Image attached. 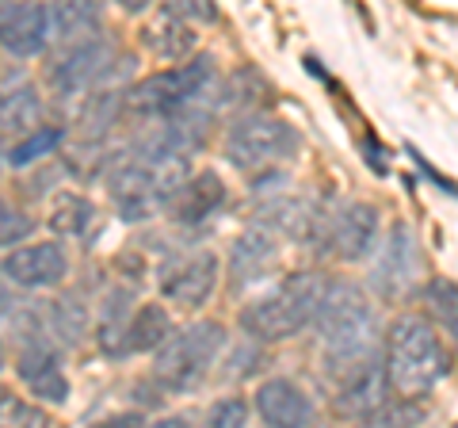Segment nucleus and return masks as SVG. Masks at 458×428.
<instances>
[{
    "label": "nucleus",
    "instance_id": "nucleus-17",
    "mask_svg": "<svg viewBox=\"0 0 458 428\" xmlns=\"http://www.w3.org/2000/svg\"><path fill=\"white\" fill-rule=\"evenodd\" d=\"M225 203V184L218 173H210V168H203V173H191L188 180L180 184V192L168 199V218L180 222V226H199L207 222L210 214H218Z\"/></svg>",
    "mask_w": 458,
    "mask_h": 428
},
{
    "label": "nucleus",
    "instance_id": "nucleus-8",
    "mask_svg": "<svg viewBox=\"0 0 458 428\" xmlns=\"http://www.w3.org/2000/svg\"><path fill=\"white\" fill-rule=\"evenodd\" d=\"M333 375H336L333 409L344 421H370L382 409L386 390H394L382 355H367V360L340 367V371H333Z\"/></svg>",
    "mask_w": 458,
    "mask_h": 428
},
{
    "label": "nucleus",
    "instance_id": "nucleus-10",
    "mask_svg": "<svg viewBox=\"0 0 458 428\" xmlns=\"http://www.w3.org/2000/svg\"><path fill=\"white\" fill-rule=\"evenodd\" d=\"M0 268L23 291H50L65 283L69 256L62 249V241H31V245H12Z\"/></svg>",
    "mask_w": 458,
    "mask_h": 428
},
{
    "label": "nucleus",
    "instance_id": "nucleus-20",
    "mask_svg": "<svg viewBox=\"0 0 458 428\" xmlns=\"http://www.w3.org/2000/svg\"><path fill=\"white\" fill-rule=\"evenodd\" d=\"M99 20H104V0H50V27L62 47L96 39Z\"/></svg>",
    "mask_w": 458,
    "mask_h": 428
},
{
    "label": "nucleus",
    "instance_id": "nucleus-34",
    "mask_svg": "<svg viewBox=\"0 0 458 428\" xmlns=\"http://www.w3.org/2000/svg\"><path fill=\"white\" fill-rule=\"evenodd\" d=\"M149 4H153V0H114V8L126 12V16H141Z\"/></svg>",
    "mask_w": 458,
    "mask_h": 428
},
{
    "label": "nucleus",
    "instance_id": "nucleus-36",
    "mask_svg": "<svg viewBox=\"0 0 458 428\" xmlns=\"http://www.w3.org/2000/svg\"><path fill=\"white\" fill-rule=\"evenodd\" d=\"M447 333H451V337H454V340H458V321H454V325H451V330H447Z\"/></svg>",
    "mask_w": 458,
    "mask_h": 428
},
{
    "label": "nucleus",
    "instance_id": "nucleus-33",
    "mask_svg": "<svg viewBox=\"0 0 458 428\" xmlns=\"http://www.w3.org/2000/svg\"><path fill=\"white\" fill-rule=\"evenodd\" d=\"M12 287H16V283H12L4 276V268H0V318H12V313L20 310V303H23V298L12 295Z\"/></svg>",
    "mask_w": 458,
    "mask_h": 428
},
{
    "label": "nucleus",
    "instance_id": "nucleus-3",
    "mask_svg": "<svg viewBox=\"0 0 458 428\" xmlns=\"http://www.w3.org/2000/svg\"><path fill=\"white\" fill-rule=\"evenodd\" d=\"M386 375L397 394H412L420 398L447 375L451 355L443 348V340L436 333L432 318L420 313H401L394 325L386 330Z\"/></svg>",
    "mask_w": 458,
    "mask_h": 428
},
{
    "label": "nucleus",
    "instance_id": "nucleus-29",
    "mask_svg": "<svg viewBox=\"0 0 458 428\" xmlns=\"http://www.w3.org/2000/svg\"><path fill=\"white\" fill-rule=\"evenodd\" d=\"M35 234V218L27 210H20L16 203L0 199V249H12Z\"/></svg>",
    "mask_w": 458,
    "mask_h": 428
},
{
    "label": "nucleus",
    "instance_id": "nucleus-26",
    "mask_svg": "<svg viewBox=\"0 0 458 428\" xmlns=\"http://www.w3.org/2000/svg\"><path fill=\"white\" fill-rule=\"evenodd\" d=\"M50 330L57 340H65V345H81V337L89 333V310H84L81 298L73 295H65V298H57V303L50 306Z\"/></svg>",
    "mask_w": 458,
    "mask_h": 428
},
{
    "label": "nucleus",
    "instance_id": "nucleus-4",
    "mask_svg": "<svg viewBox=\"0 0 458 428\" xmlns=\"http://www.w3.org/2000/svg\"><path fill=\"white\" fill-rule=\"evenodd\" d=\"M225 345L229 333L222 321H191L183 330H172V337L153 355V379L161 382V390L191 394L207 382Z\"/></svg>",
    "mask_w": 458,
    "mask_h": 428
},
{
    "label": "nucleus",
    "instance_id": "nucleus-11",
    "mask_svg": "<svg viewBox=\"0 0 458 428\" xmlns=\"http://www.w3.org/2000/svg\"><path fill=\"white\" fill-rule=\"evenodd\" d=\"M107 65H111V42L104 35L84 39V42H69V47L47 65V84L57 96H77L104 77Z\"/></svg>",
    "mask_w": 458,
    "mask_h": 428
},
{
    "label": "nucleus",
    "instance_id": "nucleus-24",
    "mask_svg": "<svg viewBox=\"0 0 458 428\" xmlns=\"http://www.w3.org/2000/svg\"><path fill=\"white\" fill-rule=\"evenodd\" d=\"M96 222V207L84 195H62L50 210V230L62 237H84Z\"/></svg>",
    "mask_w": 458,
    "mask_h": 428
},
{
    "label": "nucleus",
    "instance_id": "nucleus-22",
    "mask_svg": "<svg viewBox=\"0 0 458 428\" xmlns=\"http://www.w3.org/2000/svg\"><path fill=\"white\" fill-rule=\"evenodd\" d=\"M134 291L131 287H114L104 298V313H99V348L111 352V355H126V330H131V318H134Z\"/></svg>",
    "mask_w": 458,
    "mask_h": 428
},
{
    "label": "nucleus",
    "instance_id": "nucleus-14",
    "mask_svg": "<svg viewBox=\"0 0 458 428\" xmlns=\"http://www.w3.org/2000/svg\"><path fill=\"white\" fill-rule=\"evenodd\" d=\"M218 272H222L218 256H214L210 249H199L191 256H183V261H176L172 268H165L161 295L172 306L199 310L214 295V287H218Z\"/></svg>",
    "mask_w": 458,
    "mask_h": 428
},
{
    "label": "nucleus",
    "instance_id": "nucleus-18",
    "mask_svg": "<svg viewBox=\"0 0 458 428\" xmlns=\"http://www.w3.org/2000/svg\"><path fill=\"white\" fill-rule=\"evenodd\" d=\"M260 226L276 230L279 237L291 241H313L321 230V207H313L302 195H276L260 203Z\"/></svg>",
    "mask_w": 458,
    "mask_h": 428
},
{
    "label": "nucleus",
    "instance_id": "nucleus-27",
    "mask_svg": "<svg viewBox=\"0 0 458 428\" xmlns=\"http://www.w3.org/2000/svg\"><path fill=\"white\" fill-rule=\"evenodd\" d=\"M424 310L436 321V330H451L458 321V283L451 279H428L424 283Z\"/></svg>",
    "mask_w": 458,
    "mask_h": 428
},
{
    "label": "nucleus",
    "instance_id": "nucleus-1",
    "mask_svg": "<svg viewBox=\"0 0 458 428\" xmlns=\"http://www.w3.org/2000/svg\"><path fill=\"white\" fill-rule=\"evenodd\" d=\"M313 330H318L325 364L333 371L360 364L367 355H378V340H382L378 310L367 298V291L348 279H325Z\"/></svg>",
    "mask_w": 458,
    "mask_h": 428
},
{
    "label": "nucleus",
    "instance_id": "nucleus-15",
    "mask_svg": "<svg viewBox=\"0 0 458 428\" xmlns=\"http://www.w3.org/2000/svg\"><path fill=\"white\" fill-rule=\"evenodd\" d=\"M279 261H283L279 234L267 230V226H252V230L237 234L233 245H229V283H233V287L260 283L276 272Z\"/></svg>",
    "mask_w": 458,
    "mask_h": 428
},
{
    "label": "nucleus",
    "instance_id": "nucleus-23",
    "mask_svg": "<svg viewBox=\"0 0 458 428\" xmlns=\"http://www.w3.org/2000/svg\"><path fill=\"white\" fill-rule=\"evenodd\" d=\"M172 337V313L161 303H146L134 310L126 330V355L131 352H157Z\"/></svg>",
    "mask_w": 458,
    "mask_h": 428
},
{
    "label": "nucleus",
    "instance_id": "nucleus-19",
    "mask_svg": "<svg viewBox=\"0 0 458 428\" xmlns=\"http://www.w3.org/2000/svg\"><path fill=\"white\" fill-rule=\"evenodd\" d=\"M42 96L35 84H8L0 89V134L4 138H23L42 126Z\"/></svg>",
    "mask_w": 458,
    "mask_h": 428
},
{
    "label": "nucleus",
    "instance_id": "nucleus-6",
    "mask_svg": "<svg viewBox=\"0 0 458 428\" xmlns=\"http://www.w3.org/2000/svg\"><path fill=\"white\" fill-rule=\"evenodd\" d=\"M107 192L114 207L123 210V218H149L153 210H165V195L157 188L153 173V153L141 141L134 150H123L107 161Z\"/></svg>",
    "mask_w": 458,
    "mask_h": 428
},
{
    "label": "nucleus",
    "instance_id": "nucleus-35",
    "mask_svg": "<svg viewBox=\"0 0 458 428\" xmlns=\"http://www.w3.org/2000/svg\"><path fill=\"white\" fill-rule=\"evenodd\" d=\"M4 360H8V355H4V340H0V371H4Z\"/></svg>",
    "mask_w": 458,
    "mask_h": 428
},
{
    "label": "nucleus",
    "instance_id": "nucleus-32",
    "mask_svg": "<svg viewBox=\"0 0 458 428\" xmlns=\"http://www.w3.org/2000/svg\"><path fill=\"white\" fill-rule=\"evenodd\" d=\"M165 8H172L176 16L191 23H214L218 20V4L214 0H165Z\"/></svg>",
    "mask_w": 458,
    "mask_h": 428
},
{
    "label": "nucleus",
    "instance_id": "nucleus-12",
    "mask_svg": "<svg viewBox=\"0 0 458 428\" xmlns=\"http://www.w3.org/2000/svg\"><path fill=\"white\" fill-rule=\"evenodd\" d=\"M16 371L27 382V390H31L42 406H65L69 402V379L62 371V355H57V348L50 345L47 333L23 337Z\"/></svg>",
    "mask_w": 458,
    "mask_h": 428
},
{
    "label": "nucleus",
    "instance_id": "nucleus-25",
    "mask_svg": "<svg viewBox=\"0 0 458 428\" xmlns=\"http://www.w3.org/2000/svg\"><path fill=\"white\" fill-rule=\"evenodd\" d=\"M62 138H65L62 126H47V123H42L38 131H31V134H23V138L12 141V150H8L4 161L12 168H27V165L42 161V157H50L57 146H62Z\"/></svg>",
    "mask_w": 458,
    "mask_h": 428
},
{
    "label": "nucleus",
    "instance_id": "nucleus-31",
    "mask_svg": "<svg viewBox=\"0 0 458 428\" xmlns=\"http://www.w3.org/2000/svg\"><path fill=\"white\" fill-rule=\"evenodd\" d=\"M207 424H214V428H245L249 424V402L245 398H237V394L218 398V402L210 406V413H207Z\"/></svg>",
    "mask_w": 458,
    "mask_h": 428
},
{
    "label": "nucleus",
    "instance_id": "nucleus-9",
    "mask_svg": "<svg viewBox=\"0 0 458 428\" xmlns=\"http://www.w3.org/2000/svg\"><path fill=\"white\" fill-rule=\"evenodd\" d=\"M325 237H328V249H333L336 261L344 264H355L370 256L378 249V237H382V218H378V207L375 203H363V199H352L344 203L333 218L325 226Z\"/></svg>",
    "mask_w": 458,
    "mask_h": 428
},
{
    "label": "nucleus",
    "instance_id": "nucleus-21",
    "mask_svg": "<svg viewBox=\"0 0 458 428\" xmlns=\"http://www.w3.org/2000/svg\"><path fill=\"white\" fill-rule=\"evenodd\" d=\"M188 23L191 20H183L172 8H165L161 16L149 20V27H146V47L165 62H188L195 54V31Z\"/></svg>",
    "mask_w": 458,
    "mask_h": 428
},
{
    "label": "nucleus",
    "instance_id": "nucleus-2",
    "mask_svg": "<svg viewBox=\"0 0 458 428\" xmlns=\"http://www.w3.org/2000/svg\"><path fill=\"white\" fill-rule=\"evenodd\" d=\"M325 295V279L318 272H294L279 283H271L252 303L241 306V330L245 337H256L260 345H276V340H291L306 333L313 318H318Z\"/></svg>",
    "mask_w": 458,
    "mask_h": 428
},
{
    "label": "nucleus",
    "instance_id": "nucleus-13",
    "mask_svg": "<svg viewBox=\"0 0 458 428\" xmlns=\"http://www.w3.org/2000/svg\"><path fill=\"white\" fill-rule=\"evenodd\" d=\"M54 39L50 8L38 0H0V47L16 58H35Z\"/></svg>",
    "mask_w": 458,
    "mask_h": 428
},
{
    "label": "nucleus",
    "instance_id": "nucleus-16",
    "mask_svg": "<svg viewBox=\"0 0 458 428\" xmlns=\"http://www.w3.org/2000/svg\"><path fill=\"white\" fill-rule=\"evenodd\" d=\"M252 406L264 424H276V428H306L318 421V406H313V398L294 379H264L256 387Z\"/></svg>",
    "mask_w": 458,
    "mask_h": 428
},
{
    "label": "nucleus",
    "instance_id": "nucleus-30",
    "mask_svg": "<svg viewBox=\"0 0 458 428\" xmlns=\"http://www.w3.org/2000/svg\"><path fill=\"white\" fill-rule=\"evenodd\" d=\"M428 417L424 406H417V398L412 394H397V402L386 398L382 409L370 417V424H420Z\"/></svg>",
    "mask_w": 458,
    "mask_h": 428
},
{
    "label": "nucleus",
    "instance_id": "nucleus-28",
    "mask_svg": "<svg viewBox=\"0 0 458 428\" xmlns=\"http://www.w3.org/2000/svg\"><path fill=\"white\" fill-rule=\"evenodd\" d=\"M12 424L38 428V424H50V417H47V409L31 406L27 398L4 390V394H0V428H12Z\"/></svg>",
    "mask_w": 458,
    "mask_h": 428
},
{
    "label": "nucleus",
    "instance_id": "nucleus-7",
    "mask_svg": "<svg viewBox=\"0 0 458 428\" xmlns=\"http://www.w3.org/2000/svg\"><path fill=\"white\" fill-rule=\"evenodd\" d=\"M420 245H417V234H412L409 222H394L390 234L378 241V253H375V268H370V287H375L378 298H405L420 279Z\"/></svg>",
    "mask_w": 458,
    "mask_h": 428
},
{
    "label": "nucleus",
    "instance_id": "nucleus-5",
    "mask_svg": "<svg viewBox=\"0 0 458 428\" xmlns=\"http://www.w3.org/2000/svg\"><path fill=\"white\" fill-rule=\"evenodd\" d=\"M298 131L267 111H252V116L237 119L225 134V161L241 168V173H267L298 157Z\"/></svg>",
    "mask_w": 458,
    "mask_h": 428
}]
</instances>
